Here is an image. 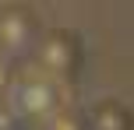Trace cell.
Wrapping results in <instances>:
<instances>
[{
    "mask_svg": "<svg viewBox=\"0 0 134 130\" xmlns=\"http://www.w3.org/2000/svg\"><path fill=\"white\" fill-rule=\"evenodd\" d=\"M71 91H74V84L57 81V77L42 74L39 67H32V63L25 60V63L18 67V81H14L11 98H14V106L25 113L28 127H32V123H39V127H42L57 109H60V106L74 102Z\"/></svg>",
    "mask_w": 134,
    "mask_h": 130,
    "instance_id": "6da1fadb",
    "label": "cell"
},
{
    "mask_svg": "<svg viewBox=\"0 0 134 130\" xmlns=\"http://www.w3.org/2000/svg\"><path fill=\"white\" fill-rule=\"evenodd\" d=\"M28 63L39 67L42 74L57 77V81L74 84V77L81 74V63H85V42L71 28H42Z\"/></svg>",
    "mask_w": 134,
    "mask_h": 130,
    "instance_id": "7a4b0ae2",
    "label": "cell"
},
{
    "mask_svg": "<svg viewBox=\"0 0 134 130\" xmlns=\"http://www.w3.org/2000/svg\"><path fill=\"white\" fill-rule=\"evenodd\" d=\"M42 35V21L28 4H4L0 7V53L25 63Z\"/></svg>",
    "mask_w": 134,
    "mask_h": 130,
    "instance_id": "3957f363",
    "label": "cell"
},
{
    "mask_svg": "<svg viewBox=\"0 0 134 130\" xmlns=\"http://www.w3.org/2000/svg\"><path fill=\"white\" fill-rule=\"evenodd\" d=\"M88 123L92 130H134V113L120 98H99L88 109Z\"/></svg>",
    "mask_w": 134,
    "mask_h": 130,
    "instance_id": "277c9868",
    "label": "cell"
},
{
    "mask_svg": "<svg viewBox=\"0 0 134 130\" xmlns=\"http://www.w3.org/2000/svg\"><path fill=\"white\" fill-rule=\"evenodd\" d=\"M39 130H92V123H88V109H78L74 102H67V106H60V109H57Z\"/></svg>",
    "mask_w": 134,
    "mask_h": 130,
    "instance_id": "5b68a950",
    "label": "cell"
},
{
    "mask_svg": "<svg viewBox=\"0 0 134 130\" xmlns=\"http://www.w3.org/2000/svg\"><path fill=\"white\" fill-rule=\"evenodd\" d=\"M0 130H28V120L25 113L14 106V98H0Z\"/></svg>",
    "mask_w": 134,
    "mask_h": 130,
    "instance_id": "8992f818",
    "label": "cell"
},
{
    "mask_svg": "<svg viewBox=\"0 0 134 130\" xmlns=\"http://www.w3.org/2000/svg\"><path fill=\"white\" fill-rule=\"evenodd\" d=\"M18 60H11L7 53H0V98H7L14 91V81H18Z\"/></svg>",
    "mask_w": 134,
    "mask_h": 130,
    "instance_id": "52a82bcc",
    "label": "cell"
}]
</instances>
